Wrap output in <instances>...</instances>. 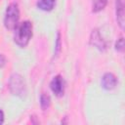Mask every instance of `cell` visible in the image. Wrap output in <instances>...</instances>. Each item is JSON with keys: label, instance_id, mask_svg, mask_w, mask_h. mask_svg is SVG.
<instances>
[{"label": "cell", "instance_id": "52a82bcc", "mask_svg": "<svg viewBox=\"0 0 125 125\" xmlns=\"http://www.w3.org/2000/svg\"><path fill=\"white\" fill-rule=\"evenodd\" d=\"M124 0H116V20L119 26L124 28Z\"/></svg>", "mask_w": 125, "mask_h": 125}, {"label": "cell", "instance_id": "3957f363", "mask_svg": "<svg viewBox=\"0 0 125 125\" xmlns=\"http://www.w3.org/2000/svg\"><path fill=\"white\" fill-rule=\"evenodd\" d=\"M9 88L13 95L22 97L25 94V83L20 74H13L9 81Z\"/></svg>", "mask_w": 125, "mask_h": 125}, {"label": "cell", "instance_id": "9c48e42d", "mask_svg": "<svg viewBox=\"0 0 125 125\" xmlns=\"http://www.w3.org/2000/svg\"><path fill=\"white\" fill-rule=\"evenodd\" d=\"M107 0H93L92 1V10L95 13H98L100 11H102L105 5H106Z\"/></svg>", "mask_w": 125, "mask_h": 125}, {"label": "cell", "instance_id": "6da1fadb", "mask_svg": "<svg viewBox=\"0 0 125 125\" xmlns=\"http://www.w3.org/2000/svg\"><path fill=\"white\" fill-rule=\"evenodd\" d=\"M31 36H32V23L30 21H24L21 23H18L14 33V41L18 46L21 48L25 47L28 44Z\"/></svg>", "mask_w": 125, "mask_h": 125}, {"label": "cell", "instance_id": "8992f818", "mask_svg": "<svg viewBox=\"0 0 125 125\" xmlns=\"http://www.w3.org/2000/svg\"><path fill=\"white\" fill-rule=\"evenodd\" d=\"M90 42H91L92 45H94L99 50H104L106 48V44L104 41V39L102 38V36H101V34H100L98 29H94L92 31Z\"/></svg>", "mask_w": 125, "mask_h": 125}, {"label": "cell", "instance_id": "7a4b0ae2", "mask_svg": "<svg viewBox=\"0 0 125 125\" xmlns=\"http://www.w3.org/2000/svg\"><path fill=\"white\" fill-rule=\"evenodd\" d=\"M20 19V11L19 7L16 3H12L7 7L5 18H4V25L7 29H15L18 25V21Z\"/></svg>", "mask_w": 125, "mask_h": 125}, {"label": "cell", "instance_id": "5bb4252c", "mask_svg": "<svg viewBox=\"0 0 125 125\" xmlns=\"http://www.w3.org/2000/svg\"><path fill=\"white\" fill-rule=\"evenodd\" d=\"M4 121V113L2 110H0V124H2Z\"/></svg>", "mask_w": 125, "mask_h": 125}, {"label": "cell", "instance_id": "5b68a950", "mask_svg": "<svg viewBox=\"0 0 125 125\" xmlns=\"http://www.w3.org/2000/svg\"><path fill=\"white\" fill-rule=\"evenodd\" d=\"M117 84V78L114 74L106 72L102 77V87L105 90H112Z\"/></svg>", "mask_w": 125, "mask_h": 125}, {"label": "cell", "instance_id": "4fadbf2b", "mask_svg": "<svg viewBox=\"0 0 125 125\" xmlns=\"http://www.w3.org/2000/svg\"><path fill=\"white\" fill-rule=\"evenodd\" d=\"M60 45H61V40H60V33H58V38H57V45H56V54L59 53L60 51Z\"/></svg>", "mask_w": 125, "mask_h": 125}, {"label": "cell", "instance_id": "8fae6325", "mask_svg": "<svg viewBox=\"0 0 125 125\" xmlns=\"http://www.w3.org/2000/svg\"><path fill=\"white\" fill-rule=\"evenodd\" d=\"M115 49L117 51H119V52H123V50H124V39L122 37L119 38L116 41V43H115Z\"/></svg>", "mask_w": 125, "mask_h": 125}, {"label": "cell", "instance_id": "30bf717a", "mask_svg": "<svg viewBox=\"0 0 125 125\" xmlns=\"http://www.w3.org/2000/svg\"><path fill=\"white\" fill-rule=\"evenodd\" d=\"M40 104H41V107L42 109H47L50 105V97L46 94H42L41 97H40Z\"/></svg>", "mask_w": 125, "mask_h": 125}, {"label": "cell", "instance_id": "ba28073f", "mask_svg": "<svg viewBox=\"0 0 125 125\" xmlns=\"http://www.w3.org/2000/svg\"><path fill=\"white\" fill-rule=\"evenodd\" d=\"M56 0H39L37 2V7L42 11H51L55 7Z\"/></svg>", "mask_w": 125, "mask_h": 125}, {"label": "cell", "instance_id": "7c38bea8", "mask_svg": "<svg viewBox=\"0 0 125 125\" xmlns=\"http://www.w3.org/2000/svg\"><path fill=\"white\" fill-rule=\"evenodd\" d=\"M5 63H6V58L4 55L0 54V67H3L5 65Z\"/></svg>", "mask_w": 125, "mask_h": 125}, {"label": "cell", "instance_id": "277c9868", "mask_svg": "<svg viewBox=\"0 0 125 125\" xmlns=\"http://www.w3.org/2000/svg\"><path fill=\"white\" fill-rule=\"evenodd\" d=\"M50 88L56 96L62 97L64 93V80H63V78L61 75L55 76L51 81Z\"/></svg>", "mask_w": 125, "mask_h": 125}]
</instances>
